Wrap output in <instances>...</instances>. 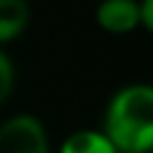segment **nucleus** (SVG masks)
<instances>
[{
  "instance_id": "obj_1",
  "label": "nucleus",
  "mask_w": 153,
  "mask_h": 153,
  "mask_svg": "<svg viewBox=\"0 0 153 153\" xmlns=\"http://www.w3.org/2000/svg\"><path fill=\"white\" fill-rule=\"evenodd\" d=\"M101 133L117 153H153V83H126L108 99Z\"/></svg>"
},
{
  "instance_id": "obj_2",
  "label": "nucleus",
  "mask_w": 153,
  "mask_h": 153,
  "mask_svg": "<svg viewBox=\"0 0 153 153\" xmlns=\"http://www.w3.org/2000/svg\"><path fill=\"white\" fill-rule=\"evenodd\" d=\"M0 153H52L45 124L29 113L7 117L0 124Z\"/></svg>"
},
{
  "instance_id": "obj_6",
  "label": "nucleus",
  "mask_w": 153,
  "mask_h": 153,
  "mask_svg": "<svg viewBox=\"0 0 153 153\" xmlns=\"http://www.w3.org/2000/svg\"><path fill=\"white\" fill-rule=\"evenodd\" d=\"M16 86V68L14 61L9 59V54L0 48V104H5L11 97Z\"/></svg>"
},
{
  "instance_id": "obj_3",
  "label": "nucleus",
  "mask_w": 153,
  "mask_h": 153,
  "mask_svg": "<svg viewBox=\"0 0 153 153\" xmlns=\"http://www.w3.org/2000/svg\"><path fill=\"white\" fill-rule=\"evenodd\" d=\"M95 23L104 32L124 36L140 27L137 0H101L95 9Z\"/></svg>"
},
{
  "instance_id": "obj_7",
  "label": "nucleus",
  "mask_w": 153,
  "mask_h": 153,
  "mask_svg": "<svg viewBox=\"0 0 153 153\" xmlns=\"http://www.w3.org/2000/svg\"><path fill=\"white\" fill-rule=\"evenodd\" d=\"M140 2V27L153 34V0H137Z\"/></svg>"
},
{
  "instance_id": "obj_4",
  "label": "nucleus",
  "mask_w": 153,
  "mask_h": 153,
  "mask_svg": "<svg viewBox=\"0 0 153 153\" xmlns=\"http://www.w3.org/2000/svg\"><path fill=\"white\" fill-rule=\"evenodd\" d=\"M32 20L27 0H0V45L23 36Z\"/></svg>"
},
{
  "instance_id": "obj_5",
  "label": "nucleus",
  "mask_w": 153,
  "mask_h": 153,
  "mask_svg": "<svg viewBox=\"0 0 153 153\" xmlns=\"http://www.w3.org/2000/svg\"><path fill=\"white\" fill-rule=\"evenodd\" d=\"M59 153H117V149L101 133V128H83L68 135L59 146Z\"/></svg>"
}]
</instances>
